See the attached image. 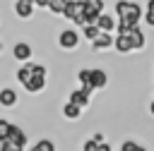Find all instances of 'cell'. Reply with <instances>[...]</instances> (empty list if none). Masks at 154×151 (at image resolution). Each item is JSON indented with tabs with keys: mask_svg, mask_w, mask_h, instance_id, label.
Masks as SVG:
<instances>
[{
	"mask_svg": "<svg viewBox=\"0 0 154 151\" xmlns=\"http://www.w3.org/2000/svg\"><path fill=\"white\" fill-rule=\"evenodd\" d=\"M14 77H17L19 86H22L26 93H31V96L46 91V86H48V67H46L43 62L29 60V62L19 65V70H17Z\"/></svg>",
	"mask_w": 154,
	"mask_h": 151,
	"instance_id": "6da1fadb",
	"label": "cell"
},
{
	"mask_svg": "<svg viewBox=\"0 0 154 151\" xmlns=\"http://www.w3.org/2000/svg\"><path fill=\"white\" fill-rule=\"evenodd\" d=\"M113 12H116V17H118V26H116V31H125L128 26L140 24V19L144 17L142 5L135 2V0H118L116 7H113Z\"/></svg>",
	"mask_w": 154,
	"mask_h": 151,
	"instance_id": "7a4b0ae2",
	"label": "cell"
},
{
	"mask_svg": "<svg viewBox=\"0 0 154 151\" xmlns=\"http://www.w3.org/2000/svg\"><path fill=\"white\" fill-rule=\"evenodd\" d=\"M63 17H65L70 24L84 26V22H87V7H84V0H67V7H65V12H63Z\"/></svg>",
	"mask_w": 154,
	"mask_h": 151,
	"instance_id": "3957f363",
	"label": "cell"
},
{
	"mask_svg": "<svg viewBox=\"0 0 154 151\" xmlns=\"http://www.w3.org/2000/svg\"><path fill=\"white\" fill-rule=\"evenodd\" d=\"M79 41H82V34L77 29H72V26H67V29H63L58 34V48L60 50H77Z\"/></svg>",
	"mask_w": 154,
	"mask_h": 151,
	"instance_id": "277c9868",
	"label": "cell"
},
{
	"mask_svg": "<svg viewBox=\"0 0 154 151\" xmlns=\"http://www.w3.org/2000/svg\"><path fill=\"white\" fill-rule=\"evenodd\" d=\"M118 34H125V36L130 38V43H132V50H135V53H140V50H144V48H147V34H144V29H142L140 24L128 26L125 31H118Z\"/></svg>",
	"mask_w": 154,
	"mask_h": 151,
	"instance_id": "5b68a950",
	"label": "cell"
},
{
	"mask_svg": "<svg viewBox=\"0 0 154 151\" xmlns=\"http://www.w3.org/2000/svg\"><path fill=\"white\" fill-rule=\"evenodd\" d=\"M10 53H12V60L19 62V65H24V62H29V60L34 58V48H31L29 41H17Z\"/></svg>",
	"mask_w": 154,
	"mask_h": 151,
	"instance_id": "8992f818",
	"label": "cell"
},
{
	"mask_svg": "<svg viewBox=\"0 0 154 151\" xmlns=\"http://www.w3.org/2000/svg\"><path fill=\"white\" fill-rule=\"evenodd\" d=\"M36 12V2L34 0H14V14L24 22H29Z\"/></svg>",
	"mask_w": 154,
	"mask_h": 151,
	"instance_id": "52a82bcc",
	"label": "cell"
},
{
	"mask_svg": "<svg viewBox=\"0 0 154 151\" xmlns=\"http://www.w3.org/2000/svg\"><path fill=\"white\" fill-rule=\"evenodd\" d=\"M96 26H99V31H106V34H113V31H116V26H118V17L103 10V12H101V14L96 17Z\"/></svg>",
	"mask_w": 154,
	"mask_h": 151,
	"instance_id": "ba28073f",
	"label": "cell"
},
{
	"mask_svg": "<svg viewBox=\"0 0 154 151\" xmlns=\"http://www.w3.org/2000/svg\"><path fill=\"white\" fill-rule=\"evenodd\" d=\"M113 43H116V36L113 34H106V31H101L94 41H91V50H96V53H103V50H113Z\"/></svg>",
	"mask_w": 154,
	"mask_h": 151,
	"instance_id": "9c48e42d",
	"label": "cell"
},
{
	"mask_svg": "<svg viewBox=\"0 0 154 151\" xmlns=\"http://www.w3.org/2000/svg\"><path fill=\"white\" fill-rule=\"evenodd\" d=\"M67 101H72V103H77L79 108H84V110H87V108H89V103H91V91L79 86V89H75V91H70V93H67Z\"/></svg>",
	"mask_w": 154,
	"mask_h": 151,
	"instance_id": "30bf717a",
	"label": "cell"
},
{
	"mask_svg": "<svg viewBox=\"0 0 154 151\" xmlns=\"http://www.w3.org/2000/svg\"><path fill=\"white\" fill-rule=\"evenodd\" d=\"M17 103H19V93H17V89H12V86H2V89H0V105H2V108H17Z\"/></svg>",
	"mask_w": 154,
	"mask_h": 151,
	"instance_id": "8fae6325",
	"label": "cell"
},
{
	"mask_svg": "<svg viewBox=\"0 0 154 151\" xmlns=\"http://www.w3.org/2000/svg\"><path fill=\"white\" fill-rule=\"evenodd\" d=\"M87 7V22L84 24H96V17L103 12V0H84Z\"/></svg>",
	"mask_w": 154,
	"mask_h": 151,
	"instance_id": "7c38bea8",
	"label": "cell"
},
{
	"mask_svg": "<svg viewBox=\"0 0 154 151\" xmlns=\"http://www.w3.org/2000/svg\"><path fill=\"white\" fill-rule=\"evenodd\" d=\"M108 86V72L101 70V67H91V89L94 91H101Z\"/></svg>",
	"mask_w": 154,
	"mask_h": 151,
	"instance_id": "4fadbf2b",
	"label": "cell"
},
{
	"mask_svg": "<svg viewBox=\"0 0 154 151\" xmlns=\"http://www.w3.org/2000/svg\"><path fill=\"white\" fill-rule=\"evenodd\" d=\"M82 113H84V108H79L77 103H72V101H65L63 103V117L67 122H77L82 117Z\"/></svg>",
	"mask_w": 154,
	"mask_h": 151,
	"instance_id": "5bb4252c",
	"label": "cell"
},
{
	"mask_svg": "<svg viewBox=\"0 0 154 151\" xmlns=\"http://www.w3.org/2000/svg\"><path fill=\"white\" fill-rule=\"evenodd\" d=\"M113 50H116V53H120V55H130V53H135V50H132V43H130V38H128L125 34H116Z\"/></svg>",
	"mask_w": 154,
	"mask_h": 151,
	"instance_id": "9a60e30c",
	"label": "cell"
},
{
	"mask_svg": "<svg viewBox=\"0 0 154 151\" xmlns=\"http://www.w3.org/2000/svg\"><path fill=\"white\" fill-rule=\"evenodd\" d=\"M7 137H10L12 141H17L19 146H24V149H26V144H29V134L24 132V127H19V125H14V122H12L10 132H7Z\"/></svg>",
	"mask_w": 154,
	"mask_h": 151,
	"instance_id": "2e32d148",
	"label": "cell"
},
{
	"mask_svg": "<svg viewBox=\"0 0 154 151\" xmlns=\"http://www.w3.org/2000/svg\"><path fill=\"white\" fill-rule=\"evenodd\" d=\"M29 151H58V146H55V141L51 137H41L29 146Z\"/></svg>",
	"mask_w": 154,
	"mask_h": 151,
	"instance_id": "e0dca14e",
	"label": "cell"
},
{
	"mask_svg": "<svg viewBox=\"0 0 154 151\" xmlns=\"http://www.w3.org/2000/svg\"><path fill=\"white\" fill-rule=\"evenodd\" d=\"M77 81H79V86H82V89L94 91V89H91V67H82V70L77 72Z\"/></svg>",
	"mask_w": 154,
	"mask_h": 151,
	"instance_id": "ac0fdd59",
	"label": "cell"
},
{
	"mask_svg": "<svg viewBox=\"0 0 154 151\" xmlns=\"http://www.w3.org/2000/svg\"><path fill=\"white\" fill-rule=\"evenodd\" d=\"M65 7H67V0H51V2H48V12L55 14V17H63Z\"/></svg>",
	"mask_w": 154,
	"mask_h": 151,
	"instance_id": "d6986e66",
	"label": "cell"
},
{
	"mask_svg": "<svg viewBox=\"0 0 154 151\" xmlns=\"http://www.w3.org/2000/svg\"><path fill=\"white\" fill-rule=\"evenodd\" d=\"M118 151H149L147 146H142L140 141H135V139H123V144H120V149Z\"/></svg>",
	"mask_w": 154,
	"mask_h": 151,
	"instance_id": "ffe728a7",
	"label": "cell"
},
{
	"mask_svg": "<svg viewBox=\"0 0 154 151\" xmlns=\"http://www.w3.org/2000/svg\"><path fill=\"white\" fill-rule=\"evenodd\" d=\"M0 151H24V146L12 141L10 137H0Z\"/></svg>",
	"mask_w": 154,
	"mask_h": 151,
	"instance_id": "44dd1931",
	"label": "cell"
},
{
	"mask_svg": "<svg viewBox=\"0 0 154 151\" xmlns=\"http://www.w3.org/2000/svg\"><path fill=\"white\" fill-rule=\"evenodd\" d=\"M99 34H101V31H99V26H96V24H84V26H82V36H84L89 43H91Z\"/></svg>",
	"mask_w": 154,
	"mask_h": 151,
	"instance_id": "7402d4cb",
	"label": "cell"
},
{
	"mask_svg": "<svg viewBox=\"0 0 154 151\" xmlns=\"http://www.w3.org/2000/svg\"><path fill=\"white\" fill-rule=\"evenodd\" d=\"M144 24L154 29V0H149L147 7H144Z\"/></svg>",
	"mask_w": 154,
	"mask_h": 151,
	"instance_id": "603a6c76",
	"label": "cell"
},
{
	"mask_svg": "<svg viewBox=\"0 0 154 151\" xmlns=\"http://www.w3.org/2000/svg\"><path fill=\"white\" fill-rule=\"evenodd\" d=\"M10 127H12V122H10L7 117H0V137H7Z\"/></svg>",
	"mask_w": 154,
	"mask_h": 151,
	"instance_id": "cb8c5ba5",
	"label": "cell"
},
{
	"mask_svg": "<svg viewBox=\"0 0 154 151\" xmlns=\"http://www.w3.org/2000/svg\"><path fill=\"white\" fill-rule=\"evenodd\" d=\"M96 151H111V144L103 139V141H99V149H96Z\"/></svg>",
	"mask_w": 154,
	"mask_h": 151,
	"instance_id": "d4e9b609",
	"label": "cell"
},
{
	"mask_svg": "<svg viewBox=\"0 0 154 151\" xmlns=\"http://www.w3.org/2000/svg\"><path fill=\"white\" fill-rule=\"evenodd\" d=\"M36 2V7H41V10H48V2L51 0H34Z\"/></svg>",
	"mask_w": 154,
	"mask_h": 151,
	"instance_id": "484cf974",
	"label": "cell"
},
{
	"mask_svg": "<svg viewBox=\"0 0 154 151\" xmlns=\"http://www.w3.org/2000/svg\"><path fill=\"white\" fill-rule=\"evenodd\" d=\"M149 115H152V117H154V101H152V103H149Z\"/></svg>",
	"mask_w": 154,
	"mask_h": 151,
	"instance_id": "4316f807",
	"label": "cell"
},
{
	"mask_svg": "<svg viewBox=\"0 0 154 151\" xmlns=\"http://www.w3.org/2000/svg\"><path fill=\"white\" fill-rule=\"evenodd\" d=\"M0 53H2V41H0Z\"/></svg>",
	"mask_w": 154,
	"mask_h": 151,
	"instance_id": "83f0119b",
	"label": "cell"
}]
</instances>
